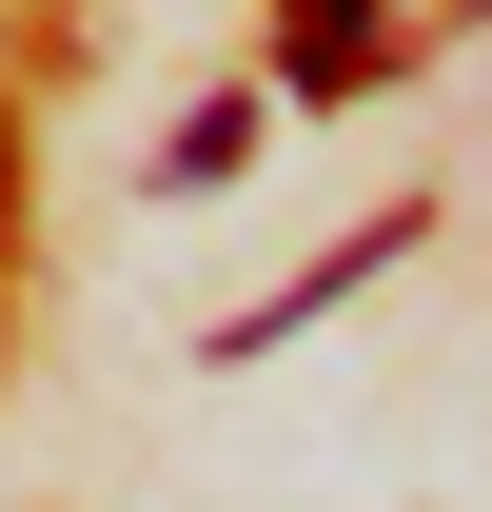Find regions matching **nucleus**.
<instances>
[{"label":"nucleus","mask_w":492,"mask_h":512,"mask_svg":"<svg viewBox=\"0 0 492 512\" xmlns=\"http://www.w3.org/2000/svg\"><path fill=\"white\" fill-rule=\"evenodd\" d=\"M276 60H296V99H355L374 79V0H276Z\"/></svg>","instance_id":"nucleus-1"},{"label":"nucleus","mask_w":492,"mask_h":512,"mask_svg":"<svg viewBox=\"0 0 492 512\" xmlns=\"http://www.w3.org/2000/svg\"><path fill=\"white\" fill-rule=\"evenodd\" d=\"M0 197H20V138H0Z\"/></svg>","instance_id":"nucleus-2"}]
</instances>
